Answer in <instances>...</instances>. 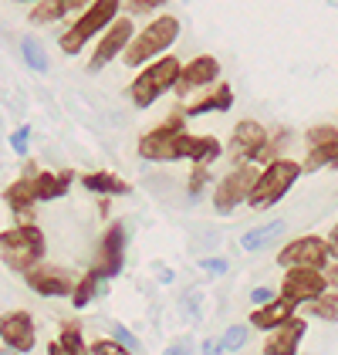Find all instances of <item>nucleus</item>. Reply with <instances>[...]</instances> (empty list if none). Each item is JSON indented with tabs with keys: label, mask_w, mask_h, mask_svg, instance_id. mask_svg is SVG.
<instances>
[{
	"label": "nucleus",
	"mask_w": 338,
	"mask_h": 355,
	"mask_svg": "<svg viewBox=\"0 0 338 355\" xmlns=\"http://www.w3.org/2000/svg\"><path fill=\"white\" fill-rule=\"evenodd\" d=\"M179 17H172V14H159L156 21H149L142 34H136L132 41H129V48L122 51V64L125 68H145V64H152L156 58H163L176 44V37H179Z\"/></svg>",
	"instance_id": "nucleus-1"
},
{
	"label": "nucleus",
	"mask_w": 338,
	"mask_h": 355,
	"mask_svg": "<svg viewBox=\"0 0 338 355\" xmlns=\"http://www.w3.org/2000/svg\"><path fill=\"white\" fill-rule=\"evenodd\" d=\"M179 71H183V61L176 55H163V58H156L152 64H145L142 75H136V82L129 85L132 105L136 109H149L159 95H166L169 88H176Z\"/></svg>",
	"instance_id": "nucleus-2"
},
{
	"label": "nucleus",
	"mask_w": 338,
	"mask_h": 355,
	"mask_svg": "<svg viewBox=\"0 0 338 355\" xmlns=\"http://www.w3.org/2000/svg\"><path fill=\"white\" fill-rule=\"evenodd\" d=\"M186 115L176 112L169 115L163 125H156L152 132H145L139 139V156L149 163H179L183 149H186Z\"/></svg>",
	"instance_id": "nucleus-3"
},
{
	"label": "nucleus",
	"mask_w": 338,
	"mask_h": 355,
	"mask_svg": "<svg viewBox=\"0 0 338 355\" xmlns=\"http://www.w3.org/2000/svg\"><path fill=\"white\" fill-rule=\"evenodd\" d=\"M118 7H122V0H91L82 10V17L71 21V28L61 34V51L64 55H78L95 34L109 31V24L118 17Z\"/></svg>",
	"instance_id": "nucleus-4"
},
{
	"label": "nucleus",
	"mask_w": 338,
	"mask_h": 355,
	"mask_svg": "<svg viewBox=\"0 0 338 355\" xmlns=\"http://www.w3.org/2000/svg\"><path fill=\"white\" fill-rule=\"evenodd\" d=\"M44 257V234H41V227H10V230H3L0 234V261L10 268V271L24 274L30 271L37 261Z\"/></svg>",
	"instance_id": "nucleus-5"
},
{
	"label": "nucleus",
	"mask_w": 338,
	"mask_h": 355,
	"mask_svg": "<svg viewBox=\"0 0 338 355\" xmlns=\"http://www.w3.org/2000/svg\"><path fill=\"white\" fill-rule=\"evenodd\" d=\"M298 176H301V163H294V159H271V163L260 169L251 196H247V203H251L254 210L274 207L284 193L298 183Z\"/></svg>",
	"instance_id": "nucleus-6"
},
{
	"label": "nucleus",
	"mask_w": 338,
	"mask_h": 355,
	"mask_svg": "<svg viewBox=\"0 0 338 355\" xmlns=\"http://www.w3.org/2000/svg\"><path fill=\"white\" fill-rule=\"evenodd\" d=\"M257 176H260V169L254 163L233 166L224 180L217 183V190H213V210H217V214H233L240 203H247Z\"/></svg>",
	"instance_id": "nucleus-7"
},
{
	"label": "nucleus",
	"mask_w": 338,
	"mask_h": 355,
	"mask_svg": "<svg viewBox=\"0 0 338 355\" xmlns=\"http://www.w3.org/2000/svg\"><path fill=\"white\" fill-rule=\"evenodd\" d=\"M267 129L260 125V122H254V119H240L237 125H233V136H230V146H226V153H230V159L233 166H244V163H257V156L264 153V146H267Z\"/></svg>",
	"instance_id": "nucleus-8"
},
{
	"label": "nucleus",
	"mask_w": 338,
	"mask_h": 355,
	"mask_svg": "<svg viewBox=\"0 0 338 355\" xmlns=\"http://www.w3.org/2000/svg\"><path fill=\"white\" fill-rule=\"evenodd\" d=\"M132 37H136L132 21H129V17H115L112 24H109V31L102 34L98 48H95L91 58H88V71H102L105 64H112L115 58L129 48V41H132Z\"/></svg>",
	"instance_id": "nucleus-9"
},
{
	"label": "nucleus",
	"mask_w": 338,
	"mask_h": 355,
	"mask_svg": "<svg viewBox=\"0 0 338 355\" xmlns=\"http://www.w3.org/2000/svg\"><path fill=\"white\" fill-rule=\"evenodd\" d=\"M308 142V159L301 163V173H318L325 166L338 169V129L335 125H314L305 132Z\"/></svg>",
	"instance_id": "nucleus-10"
},
{
	"label": "nucleus",
	"mask_w": 338,
	"mask_h": 355,
	"mask_svg": "<svg viewBox=\"0 0 338 355\" xmlns=\"http://www.w3.org/2000/svg\"><path fill=\"white\" fill-rule=\"evenodd\" d=\"M24 281L41 298H71L75 291V277L57 264H34L30 271H24Z\"/></svg>",
	"instance_id": "nucleus-11"
},
{
	"label": "nucleus",
	"mask_w": 338,
	"mask_h": 355,
	"mask_svg": "<svg viewBox=\"0 0 338 355\" xmlns=\"http://www.w3.org/2000/svg\"><path fill=\"white\" fill-rule=\"evenodd\" d=\"M278 264H281L284 271H294V268H314V271H321L328 264V244L321 237H298V241H291L278 254Z\"/></svg>",
	"instance_id": "nucleus-12"
},
{
	"label": "nucleus",
	"mask_w": 338,
	"mask_h": 355,
	"mask_svg": "<svg viewBox=\"0 0 338 355\" xmlns=\"http://www.w3.org/2000/svg\"><path fill=\"white\" fill-rule=\"evenodd\" d=\"M217 82H220V61L213 55H197L193 61L183 64L179 82H176V92H179V98H190L193 92H199V88H213Z\"/></svg>",
	"instance_id": "nucleus-13"
},
{
	"label": "nucleus",
	"mask_w": 338,
	"mask_h": 355,
	"mask_svg": "<svg viewBox=\"0 0 338 355\" xmlns=\"http://www.w3.org/2000/svg\"><path fill=\"white\" fill-rule=\"evenodd\" d=\"M328 291V284H325V277L321 271H314V268H294V271L284 274V284H281V298L291 301L294 308L298 304H305V301H314L318 295H325Z\"/></svg>",
	"instance_id": "nucleus-14"
},
{
	"label": "nucleus",
	"mask_w": 338,
	"mask_h": 355,
	"mask_svg": "<svg viewBox=\"0 0 338 355\" xmlns=\"http://www.w3.org/2000/svg\"><path fill=\"white\" fill-rule=\"evenodd\" d=\"M0 342L3 349L14 352H30L34 349V318L30 311H3L0 315Z\"/></svg>",
	"instance_id": "nucleus-15"
},
{
	"label": "nucleus",
	"mask_w": 338,
	"mask_h": 355,
	"mask_svg": "<svg viewBox=\"0 0 338 355\" xmlns=\"http://www.w3.org/2000/svg\"><path fill=\"white\" fill-rule=\"evenodd\" d=\"M125 264V223H112L102 237V250H98V264L91 271L98 274L102 281H109L115 274L122 271Z\"/></svg>",
	"instance_id": "nucleus-16"
},
{
	"label": "nucleus",
	"mask_w": 338,
	"mask_h": 355,
	"mask_svg": "<svg viewBox=\"0 0 338 355\" xmlns=\"http://www.w3.org/2000/svg\"><path fill=\"white\" fill-rule=\"evenodd\" d=\"M34 176H37V169H34V166H28V169H24V176L3 190V200H7V207L21 217V227H30L28 210L37 203V196H34Z\"/></svg>",
	"instance_id": "nucleus-17"
},
{
	"label": "nucleus",
	"mask_w": 338,
	"mask_h": 355,
	"mask_svg": "<svg viewBox=\"0 0 338 355\" xmlns=\"http://www.w3.org/2000/svg\"><path fill=\"white\" fill-rule=\"evenodd\" d=\"M305 331H308L305 318H291V322H284V325L274 328L271 338L264 342V355H298Z\"/></svg>",
	"instance_id": "nucleus-18"
},
{
	"label": "nucleus",
	"mask_w": 338,
	"mask_h": 355,
	"mask_svg": "<svg viewBox=\"0 0 338 355\" xmlns=\"http://www.w3.org/2000/svg\"><path fill=\"white\" fill-rule=\"evenodd\" d=\"M294 318V304L291 301H284L281 295L271 301V304H264V308H254L251 315V325L260 328V331H274V328H281L284 322H291Z\"/></svg>",
	"instance_id": "nucleus-19"
},
{
	"label": "nucleus",
	"mask_w": 338,
	"mask_h": 355,
	"mask_svg": "<svg viewBox=\"0 0 338 355\" xmlns=\"http://www.w3.org/2000/svg\"><path fill=\"white\" fill-rule=\"evenodd\" d=\"M224 156V146L217 136H186V149H183V159H190L193 166H206L217 163Z\"/></svg>",
	"instance_id": "nucleus-20"
},
{
	"label": "nucleus",
	"mask_w": 338,
	"mask_h": 355,
	"mask_svg": "<svg viewBox=\"0 0 338 355\" xmlns=\"http://www.w3.org/2000/svg\"><path fill=\"white\" fill-rule=\"evenodd\" d=\"M71 180H75L71 169H64V173H44V169H37V176H34V196H37V203H51L57 196H64L68 187H71Z\"/></svg>",
	"instance_id": "nucleus-21"
},
{
	"label": "nucleus",
	"mask_w": 338,
	"mask_h": 355,
	"mask_svg": "<svg viewBox=\"0 0 338 355\" xmlns=\"http://www.w3.org/2000/svg\"><path fill=\"white\" fill-rule=\"evenodd\" d=\"M230 105H233V88L224 82H217L210 95H203L199 102H190V105L183 109V115H186V119H197V115H206V112H226Z\"/></svg>",
	"instance_id": "nucleus-22"
},
{
	"label": "nucleus",
	"mask_w": 338,
	"mask_h": 355,
	"mask_svg": "<svg viewBox=\"0 0 338 355\" xmlns=\"http://www.w3.org/2000/svg\"><path fill=\"white\" fill-rule=\"evenodd\" d=\"M88 3H91V0H37V3L30 7V21H34V24H55L64 14L82 10Z\"/></svg>",
	"instance_id": "nucleus-23"
},
{
	"label": "nucleus",
	"mask_w": 338,
	"mask_h": 355,
	"mask_svg": "<svg viewBox=\"0 0 338 355\" xmlns=\"http://www.w3.org/2000/svg\"><path fill=\"white\" fill-rule=\"evenodd\" d=\"M82 183L88 193H98V196H125V193L132 190L125 180H118L112 173H84Z\"/></svg>",
	"instance_id": "nucleus-24"
},
{
	"label": "nucleus",
	"mask_w": 338,
	"mask_h": 355,
	"mask_svg": "<svg viewBox=\"0 0 338 355\" xmlns=\"http://www.w3.org/2000/svg\"><path fill=\"white\" fill-rule=\"evenodd\" d=\"M281 234H284V220H271V223H264V227H254V230H247V234L240 237V247L254 254V250H264L267 244H274Z\"/></svg>",
	"instance_id": "nucleus-25"
},
{
	"label": "nucleus",
	"mask_w": 338,
	"mask_h": 355,
	"mask_svg": "<svg viewBox=\"0 0 338 355\" xmlns=\"http://www.w3.org/2000/svg\"><path fill=\"white\" fill-rule=\"evenodd\" d=\"M21 58H24V64H28L30 71H37V75H48V68H51V61H48V51H44V44L28 34V37H21Z\"/></svg>",
	"instance_id": "nucleus-26"
},
{
	"label": "nucleus",
	"mask_w": 338,
	"mask_h": 355,
	"mask_svg": "<svg viewBox=\"0 0 338 355\" xmlns=\"http://www.w3.org/2000/svg\"><path fill=\"white\" fill-rule=\"evenodd\" d=\"M98 284H102V277H98L95 271H88L82 281L75 284V291H71V304H75L78 311H82V308H88V304H91V298L98 295Z\"/></svg>",
	"instance_id": "nucleus-27"
},
{
	"label": "nucleus",
	"mask_w": 338,
	"mask_h": 355,
	"mask_svg": "<svg viewBox=\"0 0 338 355\" xmlns=\"http://www.w3.org/2000/svg\"><path fill=\"white\" fill-rule=\"evenodd\" d=\"M311 311H314V318H321V322H338V291L318 295V298L311 301Z\"/></svg>",
	"instance_id": "nucleus-28"
},
{
	"label": "nucleus",
	"mask_w": 338,
	"mask_h": 355,
	"mask_svg": "<svg viewBox=\"0 0 338 355\" xmlns=\"http://www.w3.org/2000/svg\"><path fill=\"white\" fill-rule=\"evenodd\" d=\"M57 342H61V345H68L75 355H88V345H84L78 322H64V325H61V338H57Z\"/></svg>",
	"instance_id": "nucleus-29"
},
{
	"label": "nucleus",
	"mask_w": 338,
	"mask_h": 355,
	"mask_svg": "<svg viewBox=\"0 0 338 355\" xmlns=\"http://www.w3.org/2000/svg\"><path fill=\"white\" fill-rule=\"evenodd\" d=\"M217 342H220V352H240L247 345V325H230Z\"/></svg>",
	"instance_id": "nucleus-30"
},
{
	"label": "nucleus",
	"mask_w": 338,
	"mask_h": 355,
	"mask_svg": "<svg viewBox=\"0 0 338 355\" xmlns=\"http://www.w3.org/2000/svg\"><path fill=\"white\" fill-rule=\"evenodd\" d=\"M112 342H118L125 352H136V349H139V338H136V335H132L125 325H118V322L112 325Z\"/></svg>",
	"instance_id": "nucleus-31"
},
{
	"label": "nucleus",
	"mask_w": 338,
	"mask_h": 355,
	"mask_svg": "<svg viewBox=\"0 0 338 355\" xmlns=\"http://www.w3.org/2000/svg\"><path fill=\"white\" fill-rule=\"evenodd\" d=\"M206 183H210V169L206 166H193V173H190V200H199Z\"/></svg>",
	"instance_id": "nucleus-32"
},
{
	"label": "nucleus",
	"mask_w": 338,
	"mask_h": 355,
	"mask_svg": "<svg viewBox=\"0 0 338 355\" xmlns=\"http://www.w3.org/2000/svg\"><path fill=\"white\" fill-rule=\"evenodd\" d=\"M166 0H122V7L129 10V14H152V10H159Z\"/></svg>",
	"instance_id": "nucleus-33"
},
{
	"label": "nucleus",
	"mask_w": 338,
	"mask_h": 355,
	"mask_svg": "<svg viewBox=\"0 0 338 355\" xmlns=\"http://www.w3.org/2000/svg\"><path fill=\"white\" fill-rule=\"evenodd\" d=\"M10 149H14L17 156H28V149H30V129L28 125L14 129V136H10Z\"/></svg>",
	"instance_id": "nucleus-34"
},
{
	"label": "nucleus",
	"mask_w": 338,
	"mask_h": 355,
	"mask_svg": "<svg viewBox=\"0 0 338 355\" xmlns=\"http://www.w3.org/2000/svg\"><path fill=\"white\" fill-rule=\"evenodd\" d=\"M88 355H132V352H125L118 342H112V338H102V342H95L91 349H88Z\"/></svg>",
	"instance_id": "nucleus-35"
},
{
	"label": "nucleus",
	"mask_w": 338,
	"mask_h": 355,
	"mask_svg": "<svg viewBox=\"0 0 338 355\" xmlns=\"http://www.w3.org/2000/svg\"><path fill=\"white\" fill-rule=\"evenodd\" d=\"M199 271H206V274H226V271H230V261H226V257H203V261H199Z\"/></svg>",
	"instance_id": "nucleus-36"
},
{
	"label": "nucleus",
	"mask_w": 338,
	"mask_h": 355,
	"mask_svg": "<svg viewBox=\"0 0 338 355\" xmlns=\"http://www.w3.org/2000/svg\"><path fill=\"white\" fill-rule=\"evenodd\" d=\"M274 298H278V291H274V288H254L251 291L254 308H264V304H271Z\"/></svg>",
	"instance_id": "nucleus-37"
},
{
	"label": "nucleus",
	"mask_w": 338,
	"mask_h": 355,
	"mask_svg": "<svg viewBox=\"0 0 338 355\" xmlns=\"http://www.w3.org/2000/svg\"><path fill=\"white\" fill-rule=\"evenodd\" d=\"M321 277H325L328 291H338V261H332V257H328V264L321 268Z\"/></svg>",
	"instance_id": "nucleus-38"
},
{
	"label": "nucleus",
	"mask_w": 338,
	"mask_h": 355,
	"mask_svg": "<svg viewBox=\"0 0 338 355\" xmlns=\"http://www.w3.org/2000/svg\"><path fill=\"white\" fill-rule=\"evenodd\" d=\"M325 244H328V257L338 261V223L332 227V234H328V241H325Z\"/></svg>",
	"instance_id": "nucleus-39"
},
{
	"label": "nucleus",
	"mask_w": 338,
	"mask_h": 355,
	"mask_svg": "<svg viewBox=\"0 0 338 355\" xmlns=\"http://www.w3.org/2000/svg\"><path fill=\"white\" fill-rule=\"evenodd\" d=\"M203 355H220V342L217 338H206L203 342Z\"/></svg>",
	"instance_id": "nucleus-40"
},
{
	"label": "nucleus",
	"mask_w": 338,
	"mask_h": 355,
	"mask_svg": "<svg viewBox=\"0 0 338 355\" xmlns=\"http://www.w3.org/2000/svg\"><path fill=\"white\" fill-rule=\"evenodd\" d=\"M48 355H75V352H71L68 345H61V342H51V345H48Z\"/></svg>",
	"instance_id": "nucleus-41"
},
{
	"label": "nucleus",
	"mask_w": 338,
	"mask_h": 355,
	"mask_svg": "<svg viewBox=\"0 0 338 355\" xmlns=\"http://www.w3.org/2000/svg\"><path fill=\"white\" fill-rule=\"evenodd\" d=\"M166 355H193L190 352V345H183V342H176V345H169Z\"/></svg>",
	"instance_id": "nucleus-42"
},
{
	"label": "nucleus",
	"mask_w": 338,
	"mask_h": 355,
	"mask_svg": "<svg viewBox=\"0 0 338 355\" xmlns=\"http://www.w3.org/2000/svg\"><path fill=\"white\" fill-rule=\"evenodd\" d=\"M0 355H21V352H14V349H0Z\"/></svg>",
	"instance_id": "nucleus-43"
},
{
	"label": "nucleus",
	"mask_w": 338,
	"mask_h": 355,
	"mask_svg": "<svg viewBox=\"0 0 338 355\" xmlns=\"http://www.w3.org/2000/svg\"><path fill=\"white\" fill-rule=\"evenodd\" d=\"M17 3H37V0H17Z\"/></svg>",
	"instance_id": "nucleus-44"
}]
</instances>
